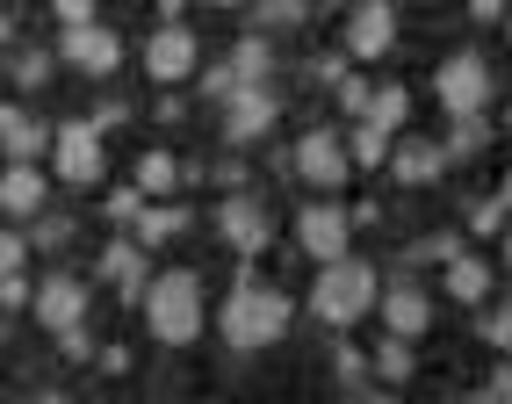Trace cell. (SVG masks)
Returning <instances> with one entry per match:
<instances>
[{
  "instance_id": "1",
  "label": "cell",
  "mask_w": 512,
  "mask_h": 404,
  "mask_svg": "<svg viewBox=\"0 0 512 404\" xmlns=\"http://www.w3.org/2000/svg\"><path fill=\"white\" fill-rule=\"evenodd\" d=\"M145 332L159 347L202 340V275L195 267H166V275L145 282Z\"/></svg>"
},
{
  "instance_id": "2",
  "label": "cell",
  "mask_w": 512,
  "mask_h": 404,
  "mask_svg": "<svg viewBox=\"0 0 512 404\" xmlns=\"http://www.w3.org/2000/svg\"><path fill=\"white\" fill-rule=\"evenodd\" d=\"M375 267L354 260V253H339V260H318V282H311V311L332 325V332H354L368 311H375Z\"/></svg>"
},
{
  "instance_id": "3",
  "label": "cell",
  "mask_w": 512,
  "mask_h": 404,
  "mask_svg": "<svg viewBox=\"0 0 512 404\" xmlns=\"http://www.w3.org/2000/svg\"><path fill=\"white\" fill-rule=\"evenodd\" d=\"M289 318H296V303H289L282 289H253V282H238V289L224 296V311H217V332H224L238 354H253V347H275L282 332H289Z\"/></svg>"
},
{
  "instance_id": "4",
  "label": "cell",
  "mask_w": 512,
  "mask_h": 404,
  "mask_svg": "<svg viewBox=\"0 0 512 404\" xmlns=\"http://www.w3.org/2000/svg\"><path fill=\"white\" fill-rule=\"evenodd\" d=\"M491 58L484 51H448V58H440L433 65V101H440V109H448V116H476V109H491Z\"/></svg>"
},
{
  "instance_id": "5",
  "label": "cell",
  "mask_w": 512,
  "mask_h": 404,
  "mask_svg": "<svg viewBox=\"0 0 512 404\" xmlns=\"http://www.w3.org/2000/svg\"><path fill=\"white\" fill-rule=\"evenodd\" d=\"M29 318H37L44 332H65V325H87V282L73 275V267H51V275L29 289Z\"/></svg>"
},
{
  "instance_id": "6",
  "label": "cell",
  "mask_w": 512,
  "mask_h": 404,
  "mask_svg": "<svg viewBox=\"0 0 512 404\" xmlns=\"http://www.w3.org/2000/svg\"><path fill=\"white\" fill-rule=\"evenodd\" d=\"M145 73H152L159 87L195 80V73H202V44H195V29H181V22L152 29V37H145Z\"/></svg>"
},
{
  "instance_id": "7",
  "label": "cell",
  "mask_w": 512,
  "mask_h": 404,
  "mask_svg": "<svg viewBox=\"0 0 512 404\" xmlns=\"http://www.w3.org/2000/svg\"><path fill=\"white\" fill-rule=\"evenodd\" d=\"M51 159H58V181H73V188H94L101 181V123H58L51 130Z\"/></svg>"
},
{
  "instance_id": "8",
  "label": "cell",
  "mask_w": 512,
  "mask_h": 404,
  "mask_svg": "<svg viewBox=\"0 0 512 404\" xmlns=\"http://www.w3.org/2000/svg\"><path fill=\"white\" fill-rule=\"evenodd\" d=\"M296 174L311 181L318 195H332L339 181L354 174V152H347V138H339V130H303V138H296Z\"/></svg>"
},
{
  "instance_id": "9",
  "label": "cell",
  "mask_w": 512,
  "mask_h": 404,
  "mask_svg": "<svg viewBox=\"0 0 512 404\" xmlns=\"http://www.w3.org/2000/svg\"><path fill=\"white\" fill-rule=\"evenodd\" d=\"M217 239H224L238 260H260L267 239H275V224H267V202H253V195H224V202H217Z\"/></svg>"
},
{
  "instance_id": "10",
  "label": "cell",
  "mask_w": 512,
  "mask_h": 404,
  "mask_svg": "<svg viewBox=\"0 0 512 404\" xmlns=\"http://www.w3.org/2000/svg\"><path fill=\"white\" fill-rule=\"evenodd\" d=\"M354 239V210H339V202H303L296 210V246L311 260H339Z\"/></svg>"
},
{
  "instance_id": "11",
  "label": "cell",
  "mask_w": 512,
  "mask_h": 404,
  "mask_svg": "<svg viewBox=\"0 0 512 404\" xmlns=\"http://www.w3.org/2000/svg\"><path fill=\"white\" fill-rule=\"evenodd\" d=\"M58 58L80 65V73H94V80H109L123 65V37L101 29V22H73V29H58Z\"/></svg>"
},
{
  "instance_id": "12",
  "label": "cell",
  "mask_w": 512,
  "mask_h": 404,
  "mask_svg": "<svg viewBox=\"0 0 512 404\" xmlns=\"http://www.w3.org/2000/svg\"><path fill=\"white\" fill-rule=\"evenodd\" d=\"M275 130V94H260V87H231L224 94V138L231 145H253Z\"/></svg>"
},
{
  "instance_id": "13",
  "label": "cell",
  "mask_w": 512,
  "mask_h": 404,
  "mask_svg": "<svg viewBox=\"0 0 512 404\" xmlns=\"http://www.w3.org/2000/svg\"><path fill=\"white\" fill-rule=\"evenodd\" d=\"M397 44V8L390 0H361L347 15V58H383Z\"/></svg>"
},
{
  "instance_id": "14",
  "label": "cell",
  "mask_w": 512,
  "mask_h": 404,
  "mask_svg": "<svg viewBox=\"0 0 512 404\" xmlns=\"http://www.w3.org/2000/svg\"><path fill=\"white\" fill-rule=\"evenodd\" d=\"M375 311H383V325L404 332V340H426V332H433V296H426L419 282L383 289V296H375Z\"/></svg>"
},
{
  "instance_id": "15",
  "label": "cell",
  "mask_w": 512,
  "mask_h": 404,
  "mask_svg": "<svg viewBox=\"0 0 512 404\" xmlns=\"http://www.w3.org/2000/svg\"><path fill=\"white\" fill-rule=\"evenodd\" d=\"M44 174H37V159H8V174H0V210H8L15 224H29V217H37L44 210Z\"/></svg>"
},
{
  "instance_id": "16",
  "label": "cell",
  "mask_w": 512,
  "mask_h": 404,
  "mask_svg": "<svg viewBox=\"0 0 512 404\" xmlns=\"http://www.w3.org/2000/svg\"><path fill=\"white\" fill-rule=\"evenodd\" d=\"M0 152H8V159H44L51 152V130L29 116L22 101H0Z\"/></svg>"
},
{
  "instance_id": "17",
  "label": "cell",
  "mask_w": 512,
  "mask_h": 404,
  "mask_svg": "<svg viewBox=\"0 0 512 404\" xmlns=\"http://www.w3.org/2000/svg\"><path fill=\"white\" fill-rule=\"evenodd\" d=\"M440 166H448V152H440L433 138H397V145H390V174H397L404 188L440 181Z\"/></svg>"
},
{
  "instance_id": "18",
  "label": "cell",
  "mask_w": 512,
  "mask_h": 404,
  "mask_svg": "<svg viewBox=\"0 0 512 404\" xmlns=\"http://www.w3.org/2000/svg\"><path fill=\"white\" fill-rule=\"evenodd\" d=\"M101 275L123 289V303H145V246H138V239H109V253H101Z\"/></svg>"
},
{
  "instance_id": "19",
  "label": "cell",
  "mask_w": 512,
  "mask_h": 404,
  "mask_svg": "<svg viewBox=\"0 0 512 404\" xmlns=\"http://www.w3.org/2000/svg\"><path fill=\"white\" fill-rule=\"evenodd\" d=\"M181 231H188V210H174L166 195H152L145 210L130 217V239H138V246H166V239H181Z\"/></svg>"
},
{
  "instance_id": "20",
  "label": "cell",
  "mask_w": 512,
  "mask_h": 404,
  "mask_svg": "<svg viewBox=\"0 0 512 404\" xmlns=\"http://www.w3.org/2000/svg\"><path fill=\"white\" fill-rule=\"evenodd\" d=\"M181 181H188V166L166 152V145H145V152H138V188H145V195H174Z\"/></svg>"
},
{
  "instance_id": "21",
  "label": "cell",
  "mask_w": 512,
  "mask_h": 404,
  "mask_svg": "<svg viewBox=\"0 0 512 404\" xmlns=\"http://www.w3.org/2000/svg\"><path fill=\"white\" fill-rule=\"evenodd\" d=\"M448 296H455V303H484V296H491V260L455 253V260H448Z\"/></svg>"
},
{
  "instance_id": "22",
  "label": "cell",
  "mask_w": 512,
  "mask_h": 404,
  "mask_svg": "<svg viewBox=\"0 0 512 404\" xmlns=\"http://www.w3.org/2000/svg\"><path fill=\"white\" fill-rule=\"evenodd\" d=\"M368 368H375L383 383H412V368H419V361H412V340L383 325V340H375V361H368Z\"/></svg>"
},
{
  "instance_id": "23",
  "label": "cell",
  "mask_w": 512,
  "mask_h": 404,
  "mask_svg": "<svg viewBox=\"0 0 512 404\" xmlns=\"http://www.w3.org/2000/svg\"><path fill=\"white\" fill-rule=\"evenodd\" d=\"M390 145H397V130H383V123H354V138H347V152H354V166H390Z\"/></svg>"
},
{
  "instance_id": "24",
  "label": "cell",
  "mask_w": 512,
  "mask_h": 404,
  "mask_svg": "<svg viewBox=\"0 0 512 404\" xmlns=\"http://www.w3.org/2000/svg\"><path fill=\"white\" fill-rule=\"evenodd\" d=\"M404 116H412V87H375V94H368V123L404 130Z\"/></svg>"
},
{
  "instance_id": "25",
  "label": "cell",
  "mask_w": 512,
  "mask_h": 404,
  "mask_svg": "<svg viewBox=\"0 0 512 404\" xmlns=\"http://www.w3.org/2000/svg\"><path fill=\"white\" fill-rule=\"evenodd\" d=\"M484 145H491V123H484V109H476V116H455V130H448V152H455V159H476Z\"/></svg>"
},
{
  "instance_id": "26",
  "label": "cell",
  "mask_w": 512,
  "mask_h": 404,
  "mask_svg": "<svg viewBox=\"0 0 512 404\" xmlns=\"http://www.w3.org/2000/svg\"><path fill=\"white\" fill-rule=\"evenodd\" d=\"M476 332H484V347L512 354V303H484V318H476Z\"/></svg>"
},
{
  "instance_id": "27",
  "label": "cell",
  "mask_w": 512,
  "mask_h": 404,
  "mask_svg": "<svg viewBox=\"0 0 512 404\" xmlns=\"http://www.w3.org/2000/svg\"><path fill=\"white\" fill-rule=\"evenodd\" d=\"M505 224H512V210H505V195H484V202H476V210H469V231H476V239H498Z\"/></svg>"
},
{
  "instance_id": "28",
  "label": "cell",
  "mask_w": 512,
  "mask_h": 404,
  "mask_svg": "<svg viewBox=\"0 0 512 404\" xmlns=\"http://www.w3.org/2000/svg\"><path fill=\"white\" fill-rule=\"evenodd\" d=\"M231 73L246 80V87H260V73H267V44H260V37H238V51H231Z\"/></svg>"
},
{
  "instance_id": "29",
  "label": "cell",
  "mask_w": 512,
  "mask_h": 404,
  "mask_svg": "<svg viewBox=\"0 0 512 404\" xmlns=\"http://www.w3.org/2000/svg\"><path fill=\"white\" fill-rule=\"evenodd\" d=\"M462 253V239H455V231H433V239H419L412 253H404V260H412V267H426V260H440V267H448Z\"/></svg>"
},
{
  "instance_id": "30",
  "label": "cell",
  "mask_w": 512,
  "mask_h": 404,
  "mask_svg": "<svg viewBox=\"0 0 512 404\" xmlns=\"http://www.w3.org/2000/svg\"><path fill=\"white\" fill-rule=\"evenodd\" d=\"M22 260H29V239L22 231H0V275H22Z\"/></svg>"
},
{
  "instance_id": "31",
  "label": "cell",
  "mask_w": 512,
  "mask_h": 404,
  "mask_svg": "<svg viewBox=\"0 0 512 404\" xmlns=\"http://www.w3.org/2000/svg\"><path fill=\"white\" fill-rule=\"evenodd\" d=\"M44 73H51L44 51H22V58H15V80H22V87H44Z\"/></svg>"
},
{
  "instance_id": "32",
  "label": "cell",
  "mask_w": 512,
  "mask_h": 404,
  "mask_svg": "<svg viewBox=\"0 0 512 404\" xmlns=\"http://www.w3.org/2000/svg\"><path fill=\"white\" fill-rule=\"evenodd\" d=\"M138 210H145V188H116V195H109V217H116V224H130Z\"/></svg>"
},
{
  "instance_id": "33",
  "label": "cell",
  "mask_w": 512,
  "mask_h": 404,
  "mask_svg": "<svg viewBox=\"0 0 512 404\" xmlns=\"http://www.w3.org/2000/svg\"><path fill=\"white\" fill-rule=\"evenodd\" d=\"M231 87H246V80L231 73V65H210V73H202V94H210V101H224Z\"/></svg>"
},
{
  "instance_id": "34",
  "label": "cell",
  "mask_w": 512,
  "mask_h": 404,
  "mask_svg": "<svg viewBox=\"0 0 512 404\" xmlns=\"http://www.w3.org/2000/svg\"><path fill=\"white\" fill-rule=\"evenodd\" d=\"M368 94H375L368 80H339V101H347V116H354V123L368 116Z\"/></svg>"
},
{
  "instance_id": "35",
  "label": "cell",
  "mask_w": 512,
  "mask_h": 404,
  "mask_svg": "<svg viewBox=\"0 0 512 404\" xmlns=\"http://www.w3.org/2000/svg\"><path fill=\"white\" fill-rule=\"evenodd\" d=\"M94 8H101V0H51V15H58L65 29H73V22H94Z\"/></svg>"
},
{
  "instance_id": "36",
  "label": "cell",
  "mask_w": 512,
  "mask_h": 404,
  "mask_svg": "<svg viewBox=\"0 0 512 404\" xmlns=\"http://www.w3.org/2000/svg\"><path fill=\"white\" fill-rule=\"evenodd\" d=\"M484 397H498V404H512V361H498V368H491V383H484Z\"/></svg>"
},
{
  "instance_id": "37",
  "label": "cell",
  "mask_w": 512,
  "mask_h": 404,
  "mask_svg": "<svg viewBox=\"0 0 512 404\" xmlns=\"http://www.w3.org/2000/svg\"><path fill=\"white\" fill-rule=\"evenodd\" d=\"M303 0H260V22H296Z\"/></svg>"
},
{
  "instance_id": "38",
  "label": "cell",
  "mask_w": 512,
  "mask_h": 404,
  "mask_svg": "<svg viewBox=\"0 0 512 404\" xmlns=\"http://www.w3.org/2000/svg\"><path fill=\"white\" fill-rule=\"evenodd\" d=\"M0 303H8V311H15V303H29V282H22V275H0Z\"/></svg>"
},
{
  "instance_id": "39",
  "label": "cell",
  "mask_w": 512,
  "mask_h": 404,
  "mask_svg": "<svg viewBox=\"0 0 512 404\" xmlns=\"http://www.w3.org/2000/svg\"><path fill=\"white\" fill-rule=\"evenodd\" d=\"M469 15L476 22H505V0H469Z\"/></svg>"
},
{
  "instance_id": "40",
  "label": "cell",
  "mask_w": 512,
  "mask_h": 404,
  "mask_svg": "<svg viewBox=\"0 0 512 404\" xmlns=\"http://www.w3.org/2000/svg\"><path fill=\"white\" fill-rule=\"evenodd\" d=\"M498 239H505V267H512V224H505V231H498Z\"/></svg>"
},
{
  "instance_id": "41",
  "label": "cell",
  "mask_w": 512,
  "mask_h": 404,
  "mask_svg": "<svg viewBox=\"0 0 512 404\" xmlns=\"http://www.w3.org/2000/svg\"><path fill=\"white\" fill-rule=\"evenodd\" d=\"M8 37H15V22H8V15H0V44H8Z\"/></svg>"
},
{
  "instance_id": "42",
  "label": "cell",
  "mask_w": 512,
  "mask_h": 404,
  "mask_svg": "<svg viewBox=\"0 0 512 404\" xmlns=\"http://www.w3.org/2000/svg\"><path fill=\"white\" fill-rule=\"evenodd\" d=\"M498 195H505V210H512V174H505V188H498Z\"/></svg>"
},
{
  "instance_id": "43",
  "label": "cell",
  "mask_w": 512,
  "mask_h": 404,
  "mask_svg": "<svg viewBox=\"0 0 512 404\" xmlns=\"http://www.w3.org/2000/svg\"><path fill=\"white\" fill-rule=\"evenodd\" d=\"M210 8H238V0H210Z\"/></svg>"
}]
</instances>
